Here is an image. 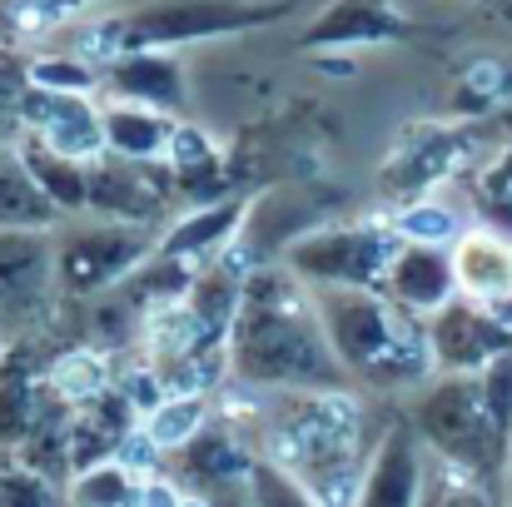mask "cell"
<instances>
[{
  "label": "cell",
  "mask_w": 512,
  "mask_h": 507,
  "mask_svg": "<svg viewBox=\"0 0 512 507\" xmlns=\"http://www.w3.org/2000/svg\"><path fill=\"white\" fill-rule=\"evenodd\" d=\"M170 189H179L170 165H135V160L100 155L90 165V214L115 219V224L160 229L170 209Z\"/></svg>",
  "instance_id": "cell-10"
},
{
  "label": "cell",
  "mask_w": 512,
  "mask_h": 507,
  "mask_svg": "<svg viewBox=\"0 0 512 507\" xmlns=\"http://www.w3.org/2000/svg\"><path fill=\"white\" fill-rule=\"evenodd\" d=\"M503 507H512V453H508V478H503Z\"/></svg>",
  "instance_id": "cell-34"
},
{
  "label": "cell",
  "mask_w": 512,
  "mask_h": 507,
  "mask_svg": "<svg viewBox=\"0 0 512 507\" xmlns=\"http://www.w3.org/2000/svg\"><path fill=\"white\" fill-rule=\"evenodd\" d=\"M0 507H65V488L10 458L0 463Z\"/></svg>",
  "instance_id": "cell-31"
},
{
  "label": "cell",
  "mask_w": 512,
  "mask_h": 507,
  "mask_svg": "<svg viewBox=\"0 0 512 507\" xmlns=\"http://www.w3.org/2000/svg\"><path fill=\"white\" fill-rule=\"evenodd\" d=\"M453 269H458V294L473 304H508L512 299V244L493 229H468L453 244Z\"/></svg>",
  "instance_id": "cell-19"
},
{
  "label": "cell",
  "mask_w": 512,
  "mask_h": 507,
  "mask_svg": "<svg viewBox=\"0 0 512 507\" xmlns=\"http://www.w3.org/2000/svg\"><path fill=\"white\" fill-rule=\"evenodd\" d=\"M30 85L65 90V95H95L105 85V70L80 55H40V60H30Z\"/></svg>",
  "instance_id": "cell-29"
},
{
  "label": "cell",
  "mask_w": 512,
  "mask_h": 507,
  "mask_svg": "<svg viewBox=\"0 0 512 507\" xmlns=\"http://www.w3.org/2000/svg\"><path fill=\"white\" fill-rule=\"evenodd\" d=\"M408 423L443 473L493 493L503 503L512 453V353L483 373H438L408 393Z\"/></svg>",
  "instance_id": "cell-3"
},
{
  "label": "cell",
  "mask_w": 512,
  "mask_h": 507,
  "mask_svg": "<svg viewBox=\"0 0 512 507\" xmlns=\"http://www.w3.org/2000/svg\"><path fill=\"white\" fill-rule=\"evenodd\" d=\"M65 214L45 199V189L35 184V174L15 150H0V229H60Z\"/></svg>",
  "instance_id": "cell-22"
},
{
  "label": "cell",
  "mask_w": 512,
  "mask_h": 507,
  "mask_svg": "<svg viewBox=\"0 0 512 507\" xmlns=\"http://www.w3.org/2000/svg\"><path fill=\"white\" fill-rule=\"evenodd\" d=\"M150 438L165 448V453H179L189 448L204 428H209V393H170L150 418H145Z\"/></svg>",
  "instance_id": "cell-25"
},
{
  "label": "cell",
  "mask_w": 512,
  "mask_h": 507,
  "mask_svg": "<svg viewBox=\"0 0 512 507\" xmlns=\"http://www.w3.org/2000/svg\"><path fill=\"white\" fill-rule=\"evenodd\" d=\"M428 343H433L438 373H483L512 353V329L488 304H473L458 294L448 309L428 319Z\"/></svg>",
  "instance_id": "cell-11"
},
{
  "label": "cell",
  "mask_w": 512,
  "mask_h": 507,
  "mask_svg": "<svg viewBox=\"0 0 512 507\" xmlns=\"http://www.w3.org/2000/svg\"><path fill=\"white\" fill-rule=\"evenodd\" d=\"M55 408L65 403L50 393V378L35 363L30 343H10L0 358V453H20Z\"/></svg>",
  "instance_id": "cell-13"
},
{
  "label": "cell",
  "mask_w": 512,
  "mask_h": 507,
  "mask_svg": "<svg viewBox=\"0 0 512 507\" xmlns=\"http://www.w3.org/2000/svg\"><path fill=\"white\" fill-rule=\"evenodd\" d=\"M299 0H155L130 15L85 25L75 35V55L90 65H105L130 50H179L194 40L234 35V30H259L274 20H289Z\"/></svg>",
  "instance_id": "cell-5"
},
{
  "label": "cell",
  "mask_w": 512,
  "mask_h": 507,
  "mask_svg": "<svg viewBox=\"0 0 512 507\" xmlns=\"http://www.w3.org/2000/svg\"><path fill=\"white\" fill-rule=\"evenodd\" d=\"M423 507H438V493H428V503H423Z\"/></svg>",
  "instance_id": "cell-36"
},
{
  "label": "cell",
  "mask_w": 512,
  "mask_h": 507,
  "mask_svg": "<svg viewBox=\"0 0 512 507\" xmlns=\"http://www.w3.org/2000/svg\"><path fill=\"white\" fill-rule=\"evenodd\" d=\"M249 503L254 507H329L324 498H314L294 473H284L279 463H269L259 453H254V468H249Z\"/></svg>",
  "instance_id": "cell-28"
},
{
  "label": "cell",
  "mask_w": 512,
  "mask_h": 507,
  "mask_svg": "<svg viewBox=\"0 0 512 507\" xmlns=\"http://www.w3.org/2000/svg\"><path fill=\"white\" fill-rule=\"evenodd\" d=\"M254 398V453L294 473L329 507H353L363 468L373 458L368 408L353 388H304V393H249Z\"/></svg>",
  "instance_id": "cell-2"
},
{
  "label": "cell",
  "mask_w": 512,
  "mask_h": 507,
  "mask_svg": "<svg viewBox=\"0 0 512 507\" xmlns=\"http://www.w3.org/2000/svg\"><path fill=\"white\" fill-rule=\"evenodd\" d=\"M100 70H105L100 90L120 105H150V110L179 115L184 100H189L184 65L174 60V50H130V55L105 60Z\"/></svg>",
  "instance_id": "cell-15"
},
{
  "label": "cell",
  "mask_w": 512,
  "mask_h": 507,
  "mask_svg": "<svg viewBox=\"0 0 512 507\" xmlns=\"http://www.w3.org/2000/svg\"><path fill=\"white\" fill-rule=\"evenodd\" d=\"M433 493H438V507H503L493 493H483V488H473V483H463V478H453L443 468L433 478Z\"/></svg>",
  "instance_id": "cell-33"
},
{
  "label": "cell",
  "mask_w": 512,
  "mask_h": 507,
  "mask_svg": "<svg viewBox=\"0 0 512 507\" xmlns=\"http://www.w3.org/2000/svg\"><path fill=\"white\" fill-rule=\"evenodd\" d=\"M25 95H30V60L0 50V150L25 140Z\"/></svg>",
  "instance_id": "cell-27"
},
{
  "label": "cell",
  "mask_w": 512,
  "mask_h": 507,
  "mask_svg": "<svg viewBox=\"0 0 512 507\" xmlns=\"http://www.w3.org/2000/svg\"><path fill=\"white\" fill-rule=\"evenodd\" d=\"M428 463H433V453L423 448L408 413H393L378 428V443L363 468L353 507H423L433 493V478H438V468H428Z\"/></svg>",
  "instance_id": "cell-9"
},
{
  "label": "cell",
  "mask_w": 512,
  "mask_h": 507,
  "mask_svg": "<svg viewBox=\"0 0 512 507\" xmlns=\"http://www.w3.org/2000/svg\"><path fill=\"white\" fill-rule=\"evenodd\" d=\"M20 160H25V169L35 174V184L45 189V199H50L65 219L90 214V165L55 155V150H50V145H40L35 135H25V140H20Z\"/></svg>",
  "instance_id": "cell-21"
},
{
  "label": "cell",
  "mask_w": 512,
  "mask_h": 507,
  "mask_svg": "<svg viewBox=\"0 0 512 507\" xmlns=\"http://www.w3.org/2000/svg\"><path fill=\"white\" fill-rule=\"evenodd\" d=\"M468 145H473V135H463V130H443V125L408 130V140L393 150V160L383 169V189L388 194H408V204L423 199L433 184H443L453 169L468 160Z\"/></svg>",
  "instance_id": "cell-14"
},
{
  "label": "cell",
  "mask_w": 512,
  "mask_h": 507,
  "mask_svg": "<svg viewBox=\"0 0 512 507\" xmlns=\"http://www.w3.org/2000/svg\"><path fill=\"white\" fill-rule=\"evenodd\" d=\"M413 25L393 0H339L334 10H324L299 45L309 50H334V45H383V40H403Z\"/></svg>",
  "instance_id": "cell-18"
},
{
  "label": "cell",
  "mask_w": 512,
  "mask_h": 507,
  "mask_svg": "<svg viewBox=\"0 0 512 507\" xmlns=\"http://www.w3.org/2000/svg\"><path fill=\"white\" fill-rule=\"evenodd\" d=\"M5 348H10V334H5V324H0V358H5Z\"/></svg>",
  "instance_id": "cell-35"
},
{
  "label": "cell",
  "mask_w": 512,
  "mask_h": 507,
  "mask_svg": "<svg viewBox=\"0 0 512 507\" xmlns=\"http://www.w3.org/2000/svg\"><path fill=\"white\" fill-rule=\"evenodd\" d=\"M383 294L393 304H403L418 319H433L438 309H448L458 299V269H453V249H433V244H403Z\"/></svg>",
  "instance_id": "cell-16"
},
{
  "label": "cell",
  "mask_w": 512,
  "mask_h": 507,
  "mask_svg": "<svg viewBox=\"0 0 512 507\" xmlns=\"http://www.w3.org/2000/svg\"><path fill=\"white\" fill-rule=\"evenodd\" d=\"M314 299L353 388L418 393L423 383L438 378L428 319L408 314L383 289H319Z\"/></svg>",
  "instance_id": "cell-4"
},
{
  "label": "cell",
  "mask_w": 512,
  "mask_h": 507,
  "mask_svg": "<svg viewBox=\"0 0 512 507\" xmlns=\"http://www.w3.org/2000/svg\"><path fill=\"white\" fill-rule=\"evenodd\" d=\"M473 199H478V219H483L493 234L512 239V150L503 160H493V165L483 169Z\"/></svg>",
  "instance_id": "cell-30"
},
{
  "label": "cell",
  "mask_w": 512,
  "mask_h": 507,
  "mask_svg": "<svg viewBox=\"0 0 512 507\" xmlns=\"http://www.w3.org/2000/svg\"><path fill=\"white\" fill-rule=\"evenodd\" d=\"M393 224H398L403 244H433V249H453V244L463 239V219H458L448 204H438V199H413V204H403Z\"/></svg>",
  "instance_id": "cell-26"
},
{
  "label": "cell",
  "mask_w": 512,
  "mask_h": 507,
  "mask_svg": "<svg viewBox=\"0 0 512 507\" xmlns=\"http://www.w3.org/2000/svg\"><path fill=\"white\" fill-rule=\"evenodd\" d=\"M174 125L179 120L165 110L105 100V155L135 160V165H160V160H170Z\"/></svg>",
  "instance_id": "cell-20"
},
{
  "label": "cell",
  "mask_w": 512,
  "mask_h": 507,
  "mask_svg": "<svg viewBox=\"0 0 512 507\" xmlns=\"http://www.w3.org/2000/svg\"><path fill=\"white\" fill-rule=\"evenodd\" d=\"M249 219V199L244 194H229V199H219V204H199L189 219H179L170 234L160 239V254L165 259H179V264H189V269H204V264H214L244 229Z\"/></svg>",
  "instance_id": "cell-17"
},
{
  "label": "cell",
  "mask_w": 512,
  "mask_h": 507,
  "mask_svg": "<svg viewBox=\"0 0 512 507\" xmlns=\"http://www.w3.org/2000/svg\"><path fill=\"white\" fill-rule=\"evenodd\" d=\"M45 378H50V393L75 413L95 398H105L115 383H110V363L95 353V348H65L60 358L45 363Z\"/></svg>",
  "instance_id": "cell-23"
},
{
  "label": "cell",
  "mask_w": 512,
  "mask_h": 507,
  "mask_svg": "<svg viewBox=\"0 0 512 507\" xmlns=\"http://www.w3.org/2000/svg\"><path fill=\"white\" fill-rule=\"evenodd\" d=\"M65 507H145V478H135L120 463L75 473L65 488Z\"/></svg>",
  "instance_id": "cell-24"
},
{
  "label": "cell",
  "mask_w": 512,
  "mask_h": 507,
  "mask_svg": "<svg viewBox=\"0 0 512 507\" xmlns=\"http://www.w3.org/2000/svg\"><path fill=\"white\" fill-rule=\"evenodd\" d=\"M55 299V229H0V324L10 343L45 329Z\"/></svg>",
  "instance_id": "cell-8"
},
{
  "label": "cell",
  "mask_w": 512,
  "mask_h": 507,
  "mask_svg": "<svg viewBox=\"0 0 512 507\" xmlns=\"http://www.w3.org/2000/svg\"><path fill=\"white\" fill-rule=\"evenodd\" d=\"M403 249V234L393 219H353V224H324L299 234L284 249V269L304 289H383L388 269Z\"/></svg>",
  "instance_id": "cell-6"
},
{
  "label": "cell",
  "mask_w": 512,
  "mask_h": 507,
  "mask_svg": "<svg viewBox=\"0 0 512 507\" xmlns=\"http://www.w3.org/2000/svg\"><path fill=\"white\" fill-rule=\"evenodd\" d=\"M160 229L115 224V219H65L55 229V279L70 299H100L130 284L155 254Z\"/></svg>",
  "instance_id": "cell-7"
},
{
  "label": "cell",
  "mask_w": 512,
  "mask_h": 507,
  "mask_svg": "<svg viewBox=\"0 0 512 507\" xmlns=\"http://www.w3.org/2000/svg\"><path fill=\"white\" fill-rule=\"evenodd\" d=\"M25 135L50 145L65 160L95 165L105 155V105L90 95H65V90H40L30 85L25 95Z\"/></svg>",
  "instance_id": "cell-12"
},
{
  "label": "cell",
  "mask_w": 512,
  "mask_h": 507,
  "mask_svg": "<svg viewBox=\"0 0 512 507\" xmlns=\"http://www.w3.org/2000/svg\"><path fill=\"white\" fill-rule=\"evenodd\" d=\"M90 0H20L15 5V20L25 25V30H55V25H65L70 15H80Z\"/></svg>",
  "instance_id": "cell-32"
},
{
  "label": "cell",
  "mask_w": 512,
  "mask_h": 507,
  "mask_svg": "<svg viewBox=\"0 0 512 507\" xmlns=\"http://www.w3.org/2000/svg\"><path fill=\"white\" fill-rule=\"evenodd\" d=\"M229 378L244 393H304V388H353L339 363L319 299L284 264L254 269L229 329Z\"/></svg>",
  "instance_id": "cell-1"
}]
</instances>
